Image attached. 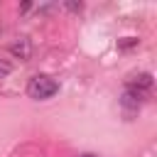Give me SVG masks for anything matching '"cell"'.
I'll list each match as a JSON object with an SVG mask.
<instances>
[{
    "instance_id": "cell-6",
    "label": "cell",
    "mask_w": 157,
    "mask_h": 157,
    "mask_svg": "<svg viewBox=\"0 0 157 157\" xmlns=\"http://www.w3.org/2000/svg\"><path fill=\"white\" fill-rule=\"evenodd\" d=\"M10 71H12V64H10L7 59H0V78L10 76Z\"/></svg>"
},
{
    "instance_id": "cell-1",
    "label": "cell",
    "mask_w": 157,
    "mask_h": 157,
    "mask_svg": "<svg viewBox=\"0 0 157 157\" xmlns=\"http://www.w3.org/2000/svg\"><path fill=\"white\" fill-rule=\"evenodd\" d=\"M56 91H59V83H56L52 76H47V74L32 76V78L27 81V96L34 98V101H47V98H52Z\"/></svg>"
},
{
    "instance_id": "cell-8",
    "label": "cell",
    "mask_w": 157,
    "mask_h": 157,
    "mask_svg": "<svg viewBox=\"0 0 157 157\" xmlns=\"http://www.w3.org/2000/svg\"><path fill=\"white\" fill-rule=\"evenodd\" d=\"M78 157H96V155H91V152H83V155H78Z\"/></svg>"
},
{
    "instance_id": "cell-4",
    "label": "cell",
    "mask_w": 157,
    "mask_h": 157,
    "mask_svg": "<svg viewBox=\"0 0 157 157\" xmlns=\"http://www.w3.org/2000/svg\"><path fill=\"white\" fill-rule=\"evenodd\" d=\"M142 101H145V93H137V91H132V88H125V93L120 96V103H123L125 108H130V110H137V108L142 105Z\"/></svg>"
},
{
    "instance_id": "cell-3",
    "label": "cell",
    "mask_w": 157,
    "mask_h": 157,
    "mask_svg": "<svg viewBox=\"0 0 157 157\" xmlns=\"http://www.w3.org/2000/svg\"><path fill=\"white\" fill-rule=\"evenodd\" d=\"M10 54L17 56V59H22V61H27V59L32 56V42H29L27 37H20L17 42L10 44Z\"/></svg>"
},
{
    "instance_id": "cell-5",
    "label": "cell",
    "mask_w": 157,
    "mask_h": 157,
    "mask_svg": "<svg viewBox=\"0 0 157 157\" xmlns=\"http://www.w3.org/2000/svg\"><path fill=\"white\" fill-rule=\"evenodd\" d=\"M130 47H137V39L135 37H125L118 42V49H130Z\"/></svg>"
},
{
    "instance_id": "cell-2",
    "label": "cell",
    "mask_w": 157,
    "mask_h": 157,
    "mask_svg": "<svg viewBox=\"0 0 157 157\" xmlns=\"http://www.w3.org/2000/svg\"><path fill=\"white\" fill-rule=\"evenodd\" d=\"M152 74L150 71H140V74H132L130 78H128V83H125V88H132V91H137V93H145V91H150L152 88Z\"/></svg>"
},
{
    "instance_id": "cell-7",
    "label": "cell",
    "mask_w": 157,
    "mask_h": 157,
    "mask_svg": "<svg viewBox=\"0 0 157 157\" xmlns=\"http://www.w3.org/2000/svg\"><path fill=\"white\" fill-rule=\"evenodd\" d=\"M66 10H71V12H81V10H83V2H66Z\"/></svg>"
}]
</instances>
